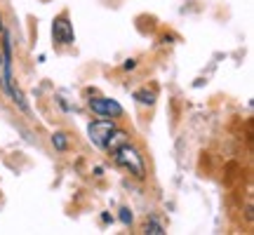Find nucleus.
<instances>
[{
  "instance_id": "obj_8",
  "label": "nucleus",
  "mask_w": 254,
  "mask_h": 235,
  "mask_svg": "<svg viewBox=\"0 0 254 235\" xmlns=\"http://www.w3.org/2000/svg\"><path fill=\"white\" fill-rule=\"evenodd\" d=\"M146 233L148 235H163L165 228H163V224H160L158 219H151V221L146 224Z\"/></svg>"
},
{
  "instance_id": "obj_1",
  "label": "nucleus",
  "mask_w": 254,
  "mask_h": 235,
  "mask_svg": "<svg viewBox=\"0 0 254 235\" xmlns=\"http://www.w3.org/2000/svg\"><path fill=\"white\" fill-rule=\"evenodd\" d=\"M116 153V163L120 165V167H125L129 174H134L136 179H144L146 174V165H144V158H141V153L136 151L134 146H120L118 151H113Z\"/></svg>"
},
{
  "instance_id": "obj_4",
  "label": "nucleus",
  "mask_w": 254,
  "mask_h": 235,
  "mask_svg": "<svg viewBox=\"0 0 254 235\" xmlns=\"http://www.w3.org/2000/svg\"><path fill=\"white\" fill-rule=\"evenodd\" d=\"M52 38H55V43L59 45H71L73 40H75V33H73V24L68 19L64 17H57L52 21Z\"/></svg>"
},
{
  "instance_id": "obj_10",
  "label": "nucleus",
  "mask_w": 254,
  "mask_h": 235,
  "mask_svg": "<svg viewBox=\"0 0 254 235\" xmlns=\"http://www.w3.org/2000/svg\"><path fill=\"white\" fill-rule=\"evenodd\" d=\"M101 221H104V224H109V221H113V219H111V214H106V212H104V214H101Z\"/></svg>"
},
{
  "instance_id": "obj_2",
  "label": "nucleus",
  "mask_w": 254,
  "mask_h": 235,
  "mask_svg": "<svg viewBox=\"0 0 254 235\" xmlns=\"http://www.w3.org/2000/svg\"><path fill=\"white\" fill-rule=\"evenodd\" d=\"M116 129V125H113V120H109V118H99V120H92L90 127H87V134H90L92 144L99 146V148H104V144H106V139H109V134Z\"/></svg>"
},
{
  "instance_id": "obj_3",
  "label": "nucleus",
  "mask_w": 254,
  "mask_h": 235,
  "mask_svg": "<svg viewBox=\"0 0 254 235\" xmlns=\"http://www.w3.org/2000/svg\"><path fill=\"white\" fill-rule=\"evenodd\" d=\"M90 109L92 113H97L101 118H118L123 116V106L116 99H106V97H97L90 99Z\"/></svg>"
},
{
  "instance_id": "obj_7",
  "label": "nucleus",
  "mask_w": 254,
  "mask_h": 235,
  "mask_svg": "<svg viewBox=\"0 0 254 235\" xmlns=\"http://www.w3.org/2000/svg\"><path fill=\"white\" fill-rule=\"evenodd\" d=\"M52 146H55L57 151H66L68 148V136L64 134V132H55L52 134Z\"/></svg>"
},
{
  "instance_id": "obj_6",
  "label": "nucleus",
  "mask_w": 254,
  "mask_h": 235,
  "mask_svg": "<svg viewBox=\"0 0 254 235\" xmlns=\"http://www.w3.org/2000/svg\"><path fill=\"white\" fill-rule=\"evenodd\" d=\"M134 99L139 101V104H144V106H153L155 94L153 92H148V90H139V92H134Z\"/></svg>"
},
{
  "instance_id": "obj_9",
  "label": "nucleus",
  "mask_w": 254,
  "mask_h": 235,
  "mask_svg": "<svg viewBox=\"0 0 254 235\" xmlns=\"http://www.w3.org/2000/svg\"><path fill=\"white\" fill-rule=\"evenodd\" d=\"M120 221H123L125 226H129V224H132V212H129V209H120Z\"/></svg>"
},
{
  "instance_id": "obj_5",
  "label": "nucleus",
  "mask_w": 254,
  "mask_h": 235,
  "mask_svg": "<svg viewBox=\"0 0 254 235\" xmlns=\"http://www.w3.org/2000/svg\"><path fill=\"white\" fill-rule=\"evenodd\" d=\"M129 144V136H127V132H123V129H113L109 134V139H106V144H104V148H109V151H118L120 146Z\"/></svg>"
},
{
  "instance_id": "obj_11",
  "label": "nucleus",
  "mask_w": 254,
  "mask_h": 235,
  "mask_svg": "<svg viewBox=\"0 0 254 235\" xmlns=\"http://www.w3.org/2000/svg\"><path fill=\"white\" fill-rule=\"evenodd\" d=\"M0 31H2V19H0Z\"/></svg>"
},
{
  "instance_id": "obj_12",
  "label": "nucleus",
  "mask_w": 254,
  "mask_h": 235,
  "mask_svg": "<svg viewBox=\"0 0 254 235\" xmlns=\"http://www.w3.org/2000/svg\"><path fill=\"white\" fill-rule=\"evenodd\" d=\"M0 66H2V55H0Z\"/></svg>"
}]
</instances>
